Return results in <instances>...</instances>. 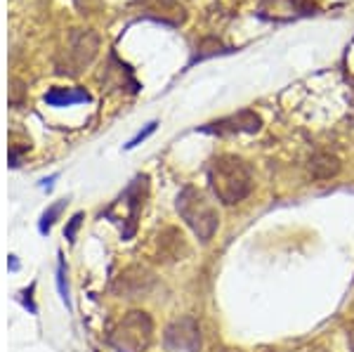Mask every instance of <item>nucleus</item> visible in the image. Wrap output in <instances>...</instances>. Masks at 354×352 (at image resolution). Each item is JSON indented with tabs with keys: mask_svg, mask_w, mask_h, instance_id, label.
<instances>
[{
	"mask_svg": "<svg viewBox=\"0 0 354 352\" xmlns=\"http://www.w3.org/2000/svg\"><path fill=\"white\" fill-rule=\"evenodd\" d=\"M208 183L213 187L215 196L227 206L243 201L253 189V173L248 163L239 156H218L208 168Z\"/></svg>",
	"mask_w": 354,
	"mask_h": 352,
	"instance_id": "nucleus-1",
	"label": "nucleus"
},
{
	"mask_svg": "<svg viewBox=\"0 0 354 352\" xmlns=\"http://www.w3.org/2000/svg\"><path fill=\"white\" fill-rule=\"evenodd\" d=\"M177 213L185 218V223L192 227V232L201 241H210L213 234L218 232L220 215L210 206V201H205V196L194 187H187L180 196H177Z\"/></svg>",
	"mask_w": 354,
	"mask_h": 352,
	"instance_id": "nucleus-2",
	"label": "nucleus"
},
{
	"mask_svg": "<svg viewBox=\"0 0 354 352\" xmlns=\"http://www.w3.org/2000/svg\"><path fill=\"white\" fill-rule=\"evenodd\" d=\"M151 317L147 312H130L128 317L121 319V324L113 328L111 345L116 348V352H142L151 343Z\"/></svg>",
	"mask_w": 354,
	"mask_h": 352,
	"instance_id": "nucleus-3",
	"label": "nucleus"
},
{
	"mask_svg": "<svg viewBox=\"0 0 354 352\" xmlns=\"http://www.w3.org/2000/svg\"><path fill=\"white\" fill-rule=\"evenodd\" d=\"M165 348L170 352H201V328L194 317H180L165 328Z\"/></svg>",
	"mask_w": 354,
	"mask_h": 352,
	"instance_id": "nucleus-4",
	"label": "nucleus"
},
{
	"mask_svg": "<svg viewBox=\"0 0 354 352\" xmlns=\"http://www.w3.org/2000/svg\"><path fill=\"white\" fill-rule=\"evenodd\" d=\"M205 130H213L218 135H234V133H258L260 130V116L253 111H239L234 116H227L222 121L213 123V128H205Z\"/></svg>",
	"mask_w": 354,
	"mask_h": 352,
	"instance_id": "nucleus-5",
	"label": "nucleus"
},
{
	"mask_svg": "<svg viewBox=\"0 0 354 352\" xmlns=\"http://www.w3.org/2000/svg\"><path fill=\"white\" fill-rule=\"evenodd\" d=\"M45 102L53 106H71L78 104V102H90V95L78 88H55L53 93L45 95Z\"/></svg>",
	"mask_w": 354,
	"mask_h": 352,
	"instance_id": "nucleus-6",
	"label": "nucleus"
},
{
	"mask_svg": "<svg viewBox=\"0 0 354 352\" xmlns=\"http://www.w3.org/2000/svg\"><path fill=\"white\" fill-rule=\"evenodd\" d=\"M310 170H312L314 178L328 180V178H333V175H338L340 163H338V158L330 156V154H317L310 161Z\"/></svg>",
	"mask_w": 354,
	"mask_h": 352,
	"instance_id": "nucleus-7",
	"label": "nucleus"
},
{
	"mask_svg": "<svg viewBox=\"0 0 354 352\" xmlns=\"http://www.w3.org/2000/svg\"><path fill=\"white\" fill-rule=\"evenodd\" d=\"M62 206H64V203H57V206H53V208H50V211H45V213H43L41 225H38V230H41V234H48V232H50V227H53L55 218H57V215H59Z\"/></svg>",
	"mask_w": 354,
	"mask_h": 352,
	"instance_id": "nucleus-8",
	"label": "nucleus"
},
{
	"mask_svg": "<svg viewBox=\"0 0 354 352\" xmlns=\"http://www.w3.org/2000/svg\"><path fill=\"white\" fill-rule=\"evenodd\" d=\"M81 223H83V213H76L71 218V223H68V227L64 230V234H66V239L68 241H73V237H76V230L81 227Z\"/></svg>",
	"mask_w": 354,
	"mask_h": 352,
	"instance_id": "nucleus-9",
	"label": "nucleus"
},
{
	"mask_svg": "<svg viewBox=\"0 0 354 352\" xmlns=\"http://www.w3.org/2000/svg\"><path fill=\"white\" fill-rule=\"evenodd\" d=\"M57 284H59V293H62V298H64V303L71 305L68 303V288L64 284V263H62V260H59V270H57Z\"/></svg>",
	"mask_w": 354,
	"mask_h": 352,
	"instance_id": "nucleus-10",
	"label": "nucleus"
},
{
	"mask_svg": "<svg viewBox=\"0 0 354 352\" xmlns=\"http://www.w3.org/2000/svg\"><path fill=\"white\" fill-rule=\"evenodd\" d=\"M153 130H156V123H149V126H147L145 130H142V133H137L135 138L128 142V149H133V147H137V145H140L142 140H147V138H149V135L153 133Z\"/></svg>",
	"mask_w": 354,
	"mask_h": 352,
	"instance_id": "nucleus-11",
	"label": "nucleus"
},
{
	"mask_svg": "<svg viewBox=\"0 0 354 352\" xmlns=\"http://www.w3.org/2000/svg\"><path fill=\"white\" fill-rule=\"evenodd\" d=\"M10 268H12V270L19 268V265H17V260H15V255H10Z\"/></svg>",
	"mask_w": 354,
	"mask_h": 352,
	"instance_id": "nucleus-12",
	"label": "nucleus"
}]
</instances>
